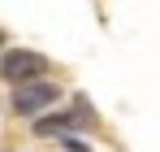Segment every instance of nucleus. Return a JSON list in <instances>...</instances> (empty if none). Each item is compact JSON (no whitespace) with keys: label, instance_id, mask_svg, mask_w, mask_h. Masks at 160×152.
Returning <instances> with one entry per match:
<instances>
[{"label":"nucleus","instance_id":"obj_3","mask_svg":"<svg viewBox=\"0 0 160 152\" xmlns=\"http://www.w3.org/2000/svg\"><path fill=\"white\" fill-rule=\"evenodd\" d=\"M65 152H91L87 144H78V139H65Z\"/></svg>","mask_w":160,"mask_h":152},{"label":"nucleus","instance_id":"obj_1","mask_svg":"<svg viewBox=\"0 0 160 152\" xmlns=\"http://www.w3.org/2000/svg\"><path fill=\"white\" fill-rule=\"evenodd\" d=\"M56 96H61V87H56V83H43V78L13 83V113H18V117H39Z\"/></svg>","mask_w":160,"mask_h":152},{"label":"nucleus","instance_id":"obj_2","mask_svg":"<svg viewBox=\"0 0 160 152\" xmlns=\"http://www.w3.org/2000/svg\"><path fill=\"white\" fill-rule=\"evenodd\" d=\"M43 74H48V57L30 52V48H13L0 61V78L4 83H30V78H43Z\"/></svg>","mask_w":160,"mask_h":152},{"label":"nucleus","instance_id":"obj_4","mask_svg":"<svg viewBox=\"0 0 160 152\" xmlns=\"http://www.w3.org/2000/svg\"><path fill=\"white\" fill-rule=\"evenodd\" d=\"M0 44H4V35H0Z\"/></svg>","mask_w":160,"mask_h":152}]
</instances>
